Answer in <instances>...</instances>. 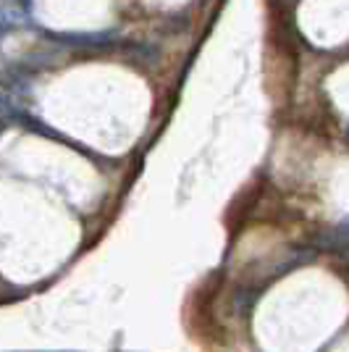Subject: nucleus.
<instances>
[{"label": "nucleus", "mask_w": 349, "mask_h": 352, "mask_svg": "<svg viewBox=\"0 0 349 352\" xmlns=\"http://www.w3.org/2000/svg\"><path fill=\"white\" fill-rule=\"evenodd\" d=\"M344 226H347V229H349V219H347V221H344Z\"/></svg>", "instance_id": "obj_2"}, {"label": "nucleus", "mask_w": 349, "mask_h": 352, "mask_svg": "<svg viewBox=\"0 0 349 352\" xmlns=\"http://www.w3.org/2000/svg\"><path fill=\"white\" fill-rule=\"evenodd\" d=\"M8 30H11V24H8L5 19H0V37H3V34H5Z\"/></svg>", "instance_id": "obj_1"}]
</instances>
